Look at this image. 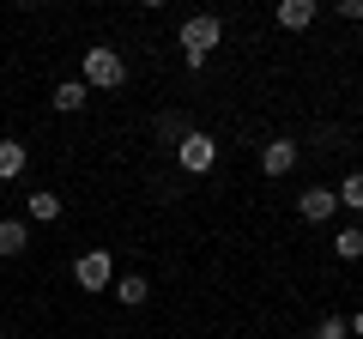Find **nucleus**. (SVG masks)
Segmentation results:
<instances>
[{
	"label": "nucleus",
	"instance_id": "1",
	"mask_svg": "<svg viewBox=\"0 0 363 339\" xmlns=\"http://www.w3.org/2000/svg\"><path fill=\"white\" fill-rule=\"evenodd\" d=\"M176 43H182V67H188V73H200V67H206V55L224 43V18H218V13H188V18L176 25Z\"/></svg>",
	"mask_w": 363,
	"mask_h": 339
},
{
	"label": "nucleus",
	"instance_id": "2",
	"mask_svg": "<svg viewBox=\"0 0 363 339\" xmlns=\"http://www.w3.org/2000/svg\"><path fill=\"white\" fill-rule=\"evenodd\" d=\"M79 85H85V91H121V85H128V61H121V49H109V43L85 49V55H79Z\"/></svg>",
	"mask_w": 363,
	"mask_h": 339
},
{
	"label": "nucleus",
	"instance_id": "3",
	"mask_svg": "<svg viewBox=\"0 0 363 339\" xmlns=\"http://www.w3.org/2000/svg\"><path fill=\"white\" fill-rule=\"evenodd\" d=\"M73 285L79 291H109L116 285V261H109V248H85L73 261Z\"/></svg>",
	"mask_w": 363,
	"mask_h": 339
},
{
	"label": "nucleus",
	"instance_id": "4",
	"mask_svg": "<svg viewBox=\"0 0 363 339\" xmlns=\"http://www.w3.org/2000/svg\"><path fill=\"white\" fill-rule=\"evenodd\" d=\"M176 164L188 170V176H206V170L218 164V140H212V133H200V128H194V133H188V140L176 145Z\"/></svg>",
	"mask_w": 363,
	"mask_h": 339
},
{
	"label": "nucleus",
	"instance_id": "5",
	"mask_svg": "<svg viewBox=\"0 0 363 339\" xmlns=\"http://www.w3.org/2000/svg\"><path fill=\"white\" fill-rule=\"evenodd\" d=\"M297 157H303V145L291 140V133H279V140L260 145V170H267V176H291V170H297Z\"/></svg>",
	"mask_w": 363,
	"mask_h": 339
},
{
	"label": "nucleus",
	"instance_id": "6",
	"mask_svg": "<svg viewBox=\"0 0 363 339\" xmlns=\"http://www.w3.org/2000/svg\"><path fill=\"white\" fill-rule=\"evenodd\" d=\"M297 212H303V224H327L339 212V200H333V188H327V182H315V188H303V194H297Z\"/></svg>",
	"mask_w": 363,
	"mask_h": 339
},
{
	"label": "nucleus",
	"instance_id": "7",
	"mask_svg": "<svg viewBox=\"0 0 363 339\" xmlns=\"http://www.w3.org/2000/svg\"><path fill=\"white\" fill-rule=\"evenodd\" d=\"M188 133H194V121L182 116V109H157V121H152V140H157V145H169V152H176Z\"/></svg>",
	"mask_w": 363,
	"mask_h": 339
},
{
	"label": "nucleus",
	"instance_id": "8",
	"mask_svg": "<svg viewBox=\"0 0 363 339\" xmlns=\"http://www.w3.org/2000/svg\"><path fill=\"white\" fill-rule=\"evenodd\" d=\"M272 18H279L285 30H309L315 18H321V6H315V0H279V6H272Z\"/></svg>",
	"mask_w": 363,
	"mask_h": 339
},
{
	"label": "nucleus",
	"instance_id": "9",
	"mask_svg": "<svg viewBox=\"0 0 363 339\" xmlns=\"http://www.w3.org/2000/svg\"><path fill=\"white\" fill-rule=\"evenodd\" d=\"M109 291H116L121 309H140V303L152 297V279H145V273H116V285H109Z\"/></svg>",
	"mask_w": 363,
	"mask_h": 339
},
{
	"label": "nucleus",
	"instance_id": "10",
	"mask_svg": "<svg viewBox=\"0 0 363 339\" xmlns=\"http://www.w3.org/2000/svg\"><path fill=\"white\" fill-rule=\"evenodd\" d=\"M30 248V224L25 218H0V255L13 261V255H25Z\"/></svg>",
	"mask_w": 363,
	"mask_h": 339
},
{
	"label": "nucleus",
	"instance_id": "11",
	"mask_svg": "<svg viewBox=\"0 0 363 339\" xmlns=\"http://www.w3.org/2000/svg\"><path fill=\"white\" fill-rule=\"evenodd\" d=\"M55 109H61V116H79V109L91 104V91L85 85H79V79H61V85H55V97H49Z\"/></svg>",
	"mask_w": 363,
	"mask_h": 339
},
{
	"label": "nucleus",
	"instance_id": "12",
	"mask_svg": "<svg viewBox=\"0 0 363 339\" xmlns=\"http://www.w3.org/2000/svg\"><path fill=\"white\" fill-rule=\"evenodd\" d=\"M25 164H30V152L18 140H0V182H18L25 176Z\"/></svg>",
	"mask_w": 363,
	"mask_h": 339
},
{
	"label": "nucleus",
	"instance_id": "13",
	"mask_svg": "<svg viewBox=\"0 0 363 339\" xmlns=\"http://www.w3.org/2000/svg\"><path fill=\"white\" fill-rule=\"evenodd\" d=\"M25 212H30L37 224H55V218H61V194H49V188H37V194H25Z\"/></svg>",
	"mask_w": 363,
	"mask_h": 339
},
{
	"label": "nucleus",
	"instance_id": "14",
	"mask_svg": "<svg viewBox=\"0 0 363 339\" xmlns=\"http://www.w3.org/2000/svg\"><path fill=\"white\" fill-rule=\"evenodd\" d=\"M333 255H339V261H363V224L333 230Z\"/></svg>",
	"mask_w": 363,
	"mask_h": 339
},
{
	"label": "nucleus",
	"instance_id": "15",
	"mask_svg": "<svg viewBox=\"0 0 363 339\" xmlns=\"http://www.w3.org/2000/svg\"><path fill=\"white\" fill-rule=\"evenodd\" d=\"M333 200H339V206H345V212H363V170H351L345 182L333 188Z\"/></svg>",
	"mask_w": 363,
	"mask_h": 339
},
{
	"label": "nucleus",
	"instance_id": "16",
	"mask_svg": "<svg viewBox=\"0 0 363 339\" xmlns=\"http://www.w3.org/2000/svg\"><path fill=\"white\" fill-rule=\"evenodd\" d=\"M309 339H351V327H345V315L333 309V315H321V321H315V333H309Z\"/></svg>",
	"mask_w": 363,
	"mask_h": 339
},
{
	"label": "nucleus",
	"instance_id": "17",
	"mask_svg": "<svg viewBox=\"0 0 363 339\" xmlns=\"http://www.w3.org/2000/svg\"><path fill=\"white\" fill-rule=\"evenodd\" d=\"M333 13H339V18H345V25H363V0H339Z\"/></svg>",
	"mask_w": 363,
	"mask_h": 339
},
{
	"label": "nucleus",
	"instance_id": "18",
	"mask_svg": "<svg viewBox=\"0 0 363 339\" xmlns=\"http://www.w3.org/2000/svg\"><path fill=\"white\" fill-rule=\"evenodd\" d=\"M345 327H351V339H363V309H357V315H345Z\"/></svg>",
	"mask_w": 363,
	"mask_h": 339
},
{
	"label": "nucleus",
	"instance_id": "19",
	"mask_svg": "<svg viewBox=\"0 0 363 339\" xmlns=\"http://www.w3.org/2000/svg\"><path fill=\"white\" fill-rule=\"evenodd\" d=\"M0 339H6V333H0Z\"/></svg>",
	"mask_w": 363,
	"mask_h": 339
}]
</instances>
